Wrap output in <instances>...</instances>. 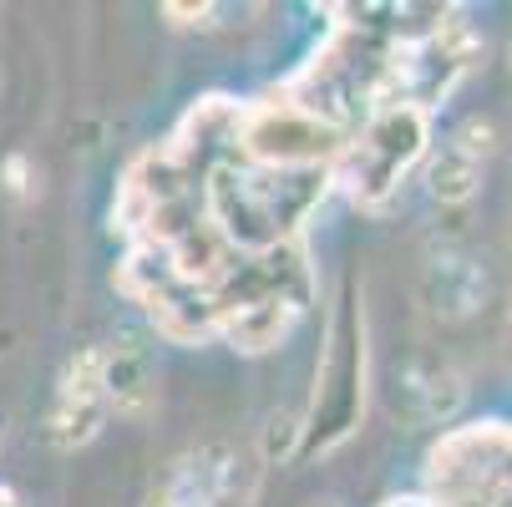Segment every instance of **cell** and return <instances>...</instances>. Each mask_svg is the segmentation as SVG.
<instances>
[{
	"label": "cell",
	"mask_w": 512,
	"mask_h": 507,
	"mask_svg": "<svg viewBox=\"0 0 512 507\" xmlns=\"http://www.w3.org/2000/svg\"><path fill=\"white\" fill-rule=\"evenodd\" d=\"M300 437H305V426H300V416L295 411H274L269 421H264V437H259V447H264V457L274 462V457H289V452H295L300 447Z\"/></svg>",
	"instance_id": "7"
},
{
	"label": "cell",
	"mask_w": 512,
	"mask_h": 507,
	"mask_svg": "<svg viewBox=\"0 0 512 507\" xmlns=\"http://www.w3.org/2000/svg\"><path fill=\"white\" fill-rule=\"evenodd\" d=\"M507 56H512V46H507Z\"/></svg>",
	"instance_id": "14"
},
{
	"label": "cell",
	"mask_w": 512,
	"mask_h": 507,
	"mask_svg": "<svg viewBox=\"0 0 512 507\" xmlns=\"http://www.w3.org/2000/svg\"><path fill=\"white\" fill-rule=\"evenodd\" d=\"M163 16H173V26H213V6H168Z\"/></svg>",
	"instance_id": "9"
},
{
	"label": "cell",
	"mask_w": 512,
	"mask_h": 507,
	"mask_svg": "<svg viewBox=\"0 0 512 507\" xmlns=\"http://www.w3.org/2000/svg\"><path fill=\"white\" fill-rule=\"evenodd\" d=\"M381 507H436L431 497H386Z\"/></svg>",
	"instance_id": "10"
},
{
	"label": "cell",
	"mask_w": 512,
	"mask_h": 507,
	"mask_svg": "<svg viewBox=\"0 0 512 507\" xmlns=\"http://www.w3.org/2000/svg\"><path fill=\"white\" fill-rule=\"evenodd\" d=\"M310 507H340V502H335V497H320V502H310Z\"/></svg>",
	"instance_id": "13"
},
{
	"label": "cell",
	"mask_w": 512,
	"mask_h": 507,
	"mask_svg": "<svg viewBox=\"0 0 512 507\" xmlns=\"http://www.w3.org/2000/svg\"><path fill=\"white\" fill-rule=\"evenodd\" d=\"M482 183V158H472L457 142H442V153L426 163V188L436 203H467Z\"/></svg>",
	"instance_id": "3"
},
{
	"label": "cell",
	"mask_w": 512,
	"mask_h": 507,
	"mask_svg": "<svg viewBox=\"0 0 512 507\" xmlns=\"http://www.w3.org/2000/svg\"><path fill=\"white\" fill-rule=\"evenodd\" d=\"M148 507H178V502H173L168 487H153V492H148Z\"/></svg>",
	"instance_id": "11"
},
{
	"label": "cell",
	"mask_w": 512,
	"mask_h": 507,
	"mask_svg": "<svg viewBox=\"0 0 512 507\" xmlns=\"http://www.w3.org/2000/svg\"><path fill=\"white\" fill-rule=\"evenodd\" d=\"M462 401H467V386H462L452 371H447V376H431V381L421 386V416H426V421H442V426H447V421L462 411Z\"/></svg>",
	"instance_id": "6"
},
{
	"label": "cell",
	"mask_w": 512,
	"mask_h": 507,
	"mask_svg": "<svg viewBox=\"0 0 512 507\" xmlns=\"http://www.w3.org/2000/svg\"><path fill=\"white\" fill-rule=\"evenodd\" d=\"M6 188L16 193V198H31L36 188H31V163L16 153V158H6Z\"/></svg>",
	"instance_id": "8"
},
{
	"label": "cell",
	"mask_w": 512,
	"mask_h": 507,
	"mask_svg": "<svg viewBox=\"0 0 512 507\" xmlns=\"http://www.w3.org/2000/svg\"><path fill=\"white\" fill-rule=\"evenodd\" d=\"M0 507H21V497H16L11 487H0Z\"/></svg>",
	"instance_id": "12"
},
{
	"label": "cell",
	"mask_w": 512,
	"mask_h": 507,
	"mask_svg": "<svg viewBox=\"0 0 512 507\" xmlns=\"http://www.w3.org/2000/svg\"><path fill=\"white\" fill-rule=\"evenodd\" d=\"M107 421V406L102 401H56L51 416H46V437L56 452H77L87 447Z\"/></svg>",
	"instance_id": "4"
},
{
	"label": "cell",
	"mask_w": 512,
	"mask_h": 507,
	"mask_svg": "<svg viewBox=\"0 0 512 507\" xmlns=\"http://www.w3.org/2000/svg\"><path fill=\"white\" fill-rule=\"evenodd\" d=\"M300 305L284 300V295H269V300H254L244 310H234L229 320H218V340H229L239 355H269L279 350L300 325Z\"/></svg>",
	"instance_id": "2"
},
{
	"label": "cell",
	"mask_w": 512,
	"mask_h": 507,
	"mask_svg": "<svg viewBox=\"0 0 512 507\" xmlns=\"http://www.w3.org/2000/svg\"><path fill=\"white\" fill-rule=\"evenodd\" d=\"M421 148H426V112L406 107V102L381 107L345 137L340 158L330 163V178L345 183L355 203L381 208L396 193L401 173L421 158Z\"/></svg>",
	"instance_id": "1"
},
{
	"label": "cell",
	"mask_w": 512,
	"mask_h": 507,
	"mask_svg": "<svg viewBox=\"0 0 512 507\" xmlns=\"http://www.w3.org/2000/svg\"><path fill=\"white\" fill-rule=\"evenodd\" d=\"M107 345H82L77 355L66 360L61 371V391L56 401H102V386H107ZM107 406V401H102Z\"/></svg>",
	"instance_id": "5"
}]
</instances>
